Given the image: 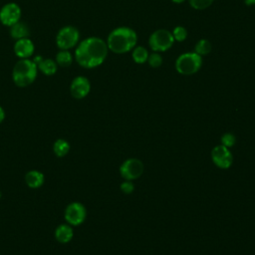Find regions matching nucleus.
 <instances>
[{
	"mask_svg": "<svg viewBox=\"0 0 255 255\" xmlns=\"http://www.w3.org/2000/svg\"><path fill=\"white\" fill-rule=\"evenodd\" d=\"M108 52L109 49L106 41L93 36L79 42L76 46L74 57L82 68L94 69L105 62Z\"/></svg>",
	"mask_w": 255,
	"mask_h": 255,
	"instance_id": "obj_1",
	"label": "nucleus"
},
{
	"mask_svg": "<svg viewBox=\"0 0 255 255\" xmlns=\"http://www.w3.org/2000/svg\"><path fill=\"white\" fill-rule=\"evenodd\" d=\"M106 43L109 51L115 54H125L136 46L137 35L129 27H118L110 32Z\"/></svg>",
	"mask_w": 255,
	"mask_h": 255,
	"instance_id": "obj_2",
	"label": "nucleus"
},
{
	"mask_svg": "<svg viewBox=\"0 0 255 255\" xmlns=\"http://www.w3.org/2000/svg\"><path fill=\"white\" fill-rule=\"evenodd\" d=\"M38 71L32 59H19L12 69V81L19 88L29 87L35 82Z\"/></svg>",
	"mask_w": 255,
	"mask_h": 255,
	"instance_id": "obj_3",
	"label": "nucleus"
},
{
	"mask_svg": "<svg viewBox=\"0 0 255 255\" xmlns=\"http://www.w3.org/2000/svg\"><path fill=\"white\" fill-rule=\"evenodd\" d=\"M202 66V57L193 52H186L175 60V70L180 75L190 76L197 73Z\"/></svg>",
	"mask_w": 255,
	"mask_h": 255,
	"instance_id": "obj_4",
	"label": "nucleus"
},
{
	"mask_svg": "<svg viewBox=\"0 0 255 255\" xmlns=\"http://www.w3.org/2000/svg\"><path fill=\"white\" fill-rule=\"evenodd\" d=\"M80 42L79 30L71 25L62 27L56 35V45L59 50H71Z\"/></svg>",
	"mask_w": 255,
	"mask_h": 255,
	"instance_id": "obj_5",
	"label": "nucleus"
},
{
	"mask_svg": "<svg viewBox=\"0 0 255 255\" xmlns=\"http://www.w3.org/2000/svg\"><path fill=\"white\" fill-rule=\"evenodd\" d=\"M174 42L171 32L166 29H157L153 31L148 38L149 48L157 53L169 50Z\"/></svg>",
	"mask_w": 255,
	"mask_h": 255,
	"instance_id": "obj_6",
	"label": "nucleus"
},
{
	"mask_svg": "<svg viewBox=\"0 0 255 255\" xmlns=\"http://www.w3.org/2000/svg\"><path fill=\"white\" fill-rule=\"evenodd\" d=\"M64 217L66 222L71 226L81 225L87 217V209L83 203L73 201L66 206Z\"/></svg>",
	"mask_w": 255,
	"mask_h": 255,
	"instance_id": "obj_7",
	"label": "nucleus"
},
{
	"mask_svg": "<svg viewBox=\"0 0 255 255\" xmlns=\"http://www.w3.org/2000/svg\"><path fill=\"white\" fill-rule=\"evenodd\" d=\"M22 10L15 2H9L0 9V22L6 27H11L20 21Z\"/></svg>",
	"mask_w": 255,
	"mask_h": 255,
	"instance_id": "obj_8",
	"label": "nucleus"
},
{
	"mask_svg": "<svg viewBox=\"0 0 255 255\" xmlns=\"http://www.w3.org/2000/svg\"><path fill=\"white\" fill-rule=\"evenodd\" d=\"M143 172V163L138 158H128L120 166V173L126 180H133L138 178Z\"/></svg>",
	"mask_w": 255,
	"mask_h": 255,
	"instance_id": "obj_9",
	"label": "nucleus"
},
{
	"mask_svg": "<svg viewBox=\"0 0 255 255\" xmlns=\"http://www.w3.org/2000/svg\"><path fill=\"white\" fill-rule=\"evenodd\" d=\"M211 159L213 163L222 169L229 168L233 162V156L228 147L219 144L215 145L211 150Z\"/></svg>",
	"mask_w": 255,
	"mask_h": 255,
	"instance_id": "obj_10",
	"label": "nucleus"
},
{
	"mask_svg": "<svg viewBox=\"0 0 255 255\" xmlns=\"http://www.w3.org/2000/svg\"><path fill=\"white\" fill-rule=\"evenodd\" d=\"M91 91L90 80L85 76H77L74 78L70 85V93L73 98L82 100L86 98Z\"/></svg>",
	"mask_w": 255,
	"mask_h": 255,
	"instance_id": "obj_11",
	"label": "nucleus"
},
{
	"mask_svg": "<svg viewBox=\"0 0 255 255\" xmlns=\"http://www.w3.org/2000/svg\"><path fill=\"white\" fill-rule=\"evenodd\" d=\"M13 50L19 59H31L35 52V45L29 37L23 38L15 41Z\"/></svg>",
	"mask_w": 255,
	"mask_h": 255,
	"instance_id": "obj_12",
	"label": "nucleus"
},
{
	"mask_svg": "<svg viewBox=\"0 0 255 255\" xmlns=\"http://www.w3.org/2000/svg\"><path fill=\"white\" fill-rule=\"evenodd\" d=\"M24 180L28 187L32 189L40 188L45 181V175L43 172L37 169H31L26 172L24 176Z\"/></svg>",
	"mask_w": 255,
	"mask_h": 255,
	"instance_id": "obj_13",
	"label": "nucleus"
},
{
	"mask_svg": "<svg viewBox=\"0 0 255 255\" xmlns=\"http://www.w3.org/2000/svg\"><path fill=\"white\" fill-rule=\"evenodd\" d=\"M55 238L59 243L66 244L69 243L74 236V230L73 227L68 223H62L58 225L54 232Z\"/></svg>",
	"mask_w": 255,
	"mask_h": 255,
	"instance_id": "obj_14",
	"label": "nucleus"
},
{
	"mask_svg": "<svg viewBox=\"0 0 255 255\" xmlns=\"http://www.w3.org/2000/svg\"><path fill=\"white\" fill-rule=\"evenodd\" d=\"M9 28H10L9 34H10L11 38H13L14 40L28 38L30 35V29H29L28 25L22 21L17 22L16 24L12 25Z\"/></svg>",
	"mask_w": 255,
	"mask_h": 255,
	"instance_id": "obj_15",
	"label": "nucleus"
},
{
	"mask_svg": "<svg viewBox=\"0 0 255 255\" xmlns=\"http://www.w3.org/2000/svg\"><path fill=\"white\" fill-rule=\"evenodd\" d=\"M38 70L45 76H53L57 73L58 65L53 59H44L37 65Z\"/></svg>",
	"mask_w": 255,
	"mask_h": 255,
	"instance_id": "obj_16",
	"label": "nucleus"
},
{
	"mask_svg": "<svg viewBox=\"0 0 255 255\" xmlns=\"http://www.w3.org/2000/svg\"><path fill=\"white\" fill-rule=\"evenodd\" d=\"M70 143L64 138H58L53 143V152L58 157L66 156L70 151Z\"/></svg>",
	"mask_w": 255,
	"mask_h": 255,
	"instance_id": "obj_17",
	"label": "nucleus"
},
{
	"mask_svg": "<svg viewBox=\"0 0 255 255\" xmlns=\"http://www.w3.org/2000/svg\"><path fill=\"white\" fill-rule=\"evenodd\" d=\"M73 60H74V57L70 52V50H59L55 58L57 65L64 68L70 67L73 63Z\"/></svg>",
	"mask_w": 255,
	"mask_h": 255,
	"instance_id": "obj_18",
	"label": "nucleus"
},
{
	"mask_svg": "<svg viewBox=\"0 0 255 255\" xmlns=\"http://www.w3.org/2000/svg\"><path fill=\"white\" fill-rule=\"evenodd\" d=\"M148 56H149L148 51L143 46H135L132 49L131 57H132V60L136 64H143V63H145L147 61Z\"/></svg>",
	"mask_w": 255,
	"mask_h": 255,
	"instance_id": "obj_19",
	"label": "nucleus"
},
{
	"mask_svg": "<svg viewBox=\"0 0 255 255\" xmlns=\"http://www.w3.org/2000/svg\"><path fill=\"white\" fill-rule=\"evenodd\" d=\"M211 50H212V45L210 41H208L207 39L198 40L194 46V52L201 57L208 55L211 52Z\"/></svg>",
	"mask_w": 255,
	"mask_h": 255,
	"instance_id": "obj_20",
	"label": "nucleus"
},
{
	"mask_svg": "<svg viewBox=\"0 0 255 255\" xmlns=\"http://www.w3.org/2000/svg\"><path fill=\"white\" fill-rule=\"evenodd\" d=\"M171 34L174 41L183 42L187 37V30L183 26H176L173 28Z\"/></svg>",
	"mask_w": 255,
	"mask_h": 255,
	"instance_id": "obj_21",
	"label": "nucleus"
},
{
	"mask_svg": "<svg viewBox=\"0 0 255 255\" xmlns=\"http://www.w3.org/2000/svg\"><path fill=\"white\" fill-rule=\"evenodd\" d=\"M214 0H188L189 5L195 10H204L208 8Z\"/></svg>",
	"mask_w": 255,
	"mask_h": 255,
	"instance_id": "obj_22",
	"label": "nucleus"
},
{
	"mask_svg": "<svg viewBox=\"0 0 255 255\" xmlns=\"http://www.w3.org/2000/svg\"><path fill=\"white\" fill-rule=\"evenodd\" d=\"M162 61H163V60H162L161 55H160L159 53H157V52H153V53H151V54L148 56L146 62L148 63V65H149L151 68H158V67L161 66Z\"/></svg>",
	"mask_w": 255,
	"mask_h": 255,
	"instance_id": "obj_23",
	"label": "nucleus"
},
{
	"mask_svg": "<svg viewBox=\"0 0 255 255\" xmlns=\"http://www.w3.org/2000/svg\"><path fill=\"white\" fill-rule=\"evenodd\" d=\"M236 142V137L233 133L231 132H225L221 136V144L226 146V147H232Z\"/></svg>",
	"mask_w": 255,
	"mask_h": 255,
	"instance_id": "obj_24",
	"label": "nucleus"
},
{
	"mask_svg": "<svg viewBox=\"0 0 255 255\" xmlns=\"http://www.w3.org/2000/svg\"><path fill=\"white\" fill-rule=\"evenodd\" d=\"M133 189H134V186L130 180H126V181L122 182V184H121V190L126 194L131 193L133 191Z\"/></svg>",
	"mask_w": 255,
	"mask_h": 255,
	"instance_id": "obj_25",
	"label": "nucleus"
},
{
	"mask_svg": "<svg viewBox=\"0 0 255 255\" xmlns=\"http://www.w3.org/2000/svg\"><path fill=\"white\" fill-rule=\"evenodd\" d=\"M4 119H5V111H4V109L0 106V124L4 121Z\"/></svg>",
	"mask_w": 255,
	"mask_h": 255,
	"instance_id": "obj_26",
	"label": "nucleus"
},
{
	"mask_svg": "<svg viewBox=\"0 0 255 255\" xmlns=\"http://www.w3.org/2000/svg\"><path fill=\"white\" fill-rule=\"evenodd\" d=\"M245 4L248 5V6H253L255 5V0H244Z\"/></svg>",
	"mask_w": 255,
	"mask_h": 255,
	"instance_id": "obj_27",
	"label": "nucleus"
},
{
	"mask_svg": "<svg viewBox=\"0 0 255 255\" xmlns=\"http://www.w3.org/2000/svg\"><path fill=\"white\" fill-rule=\"evenodd\" d=\"M185 0H171V2H173V3H175V4H181V3H183Z\"/></svg>",
	"mask_w": 255,
	"mask_h": 255,
	"instance_id": "obj_28",
	"label": "nucleus"
},
{
	"mask_svg": "<svg viewBox=\"0 0 255 255\" xmlns=\"http://www.w3.org/2000/svg\"><path fill=\"white\" fill-rule=\"evenodd\" d=\"M1 196H2V192H1V190H0V198H1Z\"/></svg>",
	"mask_w": 255,
	"mask_h": 255,
	"instance_id": "obj_29",
	"label": "nucleus"
}]
</instances>
